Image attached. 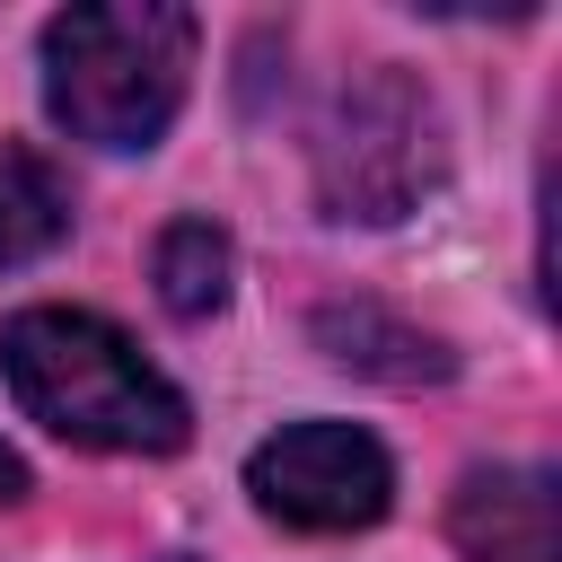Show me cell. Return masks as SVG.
Masks as SVG:
<instances>
[{
	"label": "cell",
	"instance_id": "obj_6",
	"mask_svg": "<svg viewBox=\"0 0 562 562\" xmlns=\"http://www.w3.org/2000/svg\"><path fill=\"white\" fill-rule=\"evenodd\" d=\"M316 342H325L342 369L386 378V386H439V378L457 369V351H448L439 334H422V325H404V316H386V307H369V299L316 307Z\"/></svg>",
	"mask_w": 562,
	"mask_h": 562
},
{
	"label": "cell",
	"instance_id": "obj_8",
	"mask_svg": "<svg viewBox=\"0 0 562 562\" xmlns=\"http://www.w3.org/2000/svg\"><path fill=\"white\" fill-rule=\"evenodd\" d=\"M149 272H158V299H167L176 316H211V307L228 299V272H237L228 228H211V220H167Z\"/></svg>",
	"mask_w": 562,
	"mask_h": 562
},
{
	"label": "cell",
	"instance_id": "obj_7",
	"mask_svg": "<svg viewBox=\"0 0 562 562\" xmlns=\"http://www.w3.org/2000/svg\"><path fill=\"white\" fill-rule=\"evenodd\" d=\"M70 237V176L26 149V140H0V272L53 255Z\"/></svg>",
	"mask_w": 562,
	"mask_h": 562
},
{
	"label": "cell",
	"instance_id": "obj_2",
	"mask_svg": "<svg viewBox=\"0 0 562 562\" xmlns=\"http://www.w3.org/2000/svg\"><path fill=\"white\" fill-rule=\"evenodd\" d=\"M193 9L176 0H105L61 9L44 26V105L88 149H149L193 79Z\"/></svg>",
	"mask_w": 562,
	"mask_h": 562
},
{
	"label": "cell",
	"instance_id": "obj_9",
	"mask_svg": "<svg viewBox=\"0 0 562 562\" xmlns=\"http://www.w3.org/2000/svg\"><path fill=\"white\" fill-rule=\"evenodd\" d=\"M18 492H26V465H18L9 448H0V501H18Z\"/></svg>",
	"mask_w": 562,
	"mask_h": 562
},
{
	"label": "cell",
	"instance_id": "obj_5",
	"mask_svg": "<svg viewBox=\"0 0 562 562\" xmlns=\"http://www.w3.org/2000/svg\"><path fill=\"white\" fill-rule=\"evenodd\" d=\"M448 536L465 562H553V474L544 465H474L448 501Z\"/></svg>",
	"mask_w": 562,
	"mask_h": 562
},
{
	"label": "cell",
	"instance_id": "obj_3",
	"mask_svg": "<svg viewBox=\"0 0 562 562\" xmlns=\"http://www.w3.org/2000/svg\"><path fill=\"white\" fill-rule=\"evenodd\" d=\"M448 176V140H439V105L413 70L378 61L360 70L334 114L316 123V202L325 220H360L386 228L404 211H422Z\"/></svg>",
	"mask_w": 562,
	"mask_h": 562
},
{
	"label": "cell",
	"instance_id": "obj_4",
	"mask_svg": "<svg viewBox=\"0 0 562 562\" xmlns=\"http://www.w3.org/2000/svg\"><path fill=\"white\" fill-rule=\"evenodd\" d=\"M246 492L263 518L299 527V536H351L378 527L395 501V465L369 430L351 422H290L246 457Z\"/></svg>",
	"mask_w": 562,
	"mask_h": 562
},
{
	"label": "cell",
	"instance_id": "obj_10",
	"mask_svg": "<svg viewBox=\"0 0 562 562\" xmlns=\"http://www.w3.org/2000/svg\"><path fill=\"white\" fill-rule=\"evenodd\" d=\"M158 562H184V553H158Z\"/></svg>",
	"mask_w": 562,
	"mask_h": 562
},
{
	"label": "cell",
	"instance_id": "obj_1",
	"mask_svg": "<svg viewBox=\"0 0 562 562\" xmlns=\"http://www.w3.org/2000/svg\"><path fill=\"white\" fill-rule=\"evenodd\" d=\"M0 378L26 404V422H44L70 448L176 457L193 430L184 395L88 307H18L0 325Z\"/></svg>",
	"mask_w": 562,
	"mask_h": 562
}]
</instances>
